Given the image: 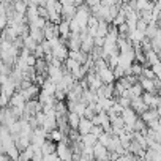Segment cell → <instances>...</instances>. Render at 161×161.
Here are the masks:
<instances>
[{
	"label": "cell",
	"instance_id": "5b68a950",
	"mask_svg": "<svg viewBox=\"0 0 161 161\" xmlns=\"http://www.w3.org/2000/svg\"><path fill=\"white\" fill-rule=\"evenodd\" d=\"M97 74L100 76V79L103 80V84H109V82H114V74H112V69L111 68H103V69H100V71H97Z\"/></svg>",
	"mask_w": 161,
	"mask_h": 161
},
{
	"label": "cell",
	"instance_id": "277c9868",
	"mask_svg": "<svg viewBox=\"0 0 161 161\" xmlns=\"http://www.w3.org/2000/svg\"><path fill=\"white\" fill-rule=\"evenodd\" d=\"M74 14H76V5L68 3V5H63V7H62V13H60V18H62V19L69 21V19L74 18Z\"/></svg>",
	"mask_w": 161,
	"mask_h": 161
},
{
	"label": "cell",
	"instance_id": "9a60e30c",
	"mask_svg": "<svg viewBox=\"0 0 161 161\" xmlns=\"http://www.w3.org/2000/svg\"><path fill=\"white\" fill-rule=\"evenodd\" d=\"M153 97H155V95H153V93H150V92H142V95H141L142 101H144L148 108H150V106H152V103H153Z\"/></svg>",
	"mask_w": 161,
	"mask_h": 161
},
{
	"label": "cell",
	"instance_id": "3957f363",
	"mask_svg": "<svg viewBox=\"0 0 161 161\" xmlns=\"http://www.w3.org/2000/svg\"><path fill=\"white\" fill-rule=\"evenodd\" d=\"M122 119H123V122H125V125H133L134 123V120L139 117L131 108H125L123 111H122Z\"/></svg>",
	"mask_w": 161,
	"mask_h": 161
},
{
	"label": "cell",
	"instance_id": "52a82bcc",
	"mask_svg": "<svg viewBox=\"0 0 161 161\" xmlns=\"http://www.w3.org/2000/svg\"><path fill=\"white\" fill-rule=\"evenodd\" d=\"M41 126L44 128V131H46V133H49V131H52L54 128H57L55 115H44V120H43Z\"/></svg>",
	"mask_w": 161,
	"mask_h": 161
},
{
	"label": "cell",
	"instance_id": "ffe728a7",
	"mask_svg": "<svg viewBox=\"0 0 161 161\" xmlns=\"http://www.w3.org/2000/svg\"><path fill=\"white\" fill-rule=\"evenodd\" d=\"M36 13H38L40 18L47 19V8H46V7H43V5H36Z\"/></svg>",
	"mask_w": 161,
	"mask_h": 161
},
{
	"label": "cell",
	"instance_id": "d4e9b609",
	"mask_svg": "<svg viewBox=\"0 0 161 161\" xmlns=\"http://www.w3.org/2000/svg\"><path fill=\"white\" fill-rule=\"evenodd\" d=\"M32 54H33L36 58H38V57H43V55H44V51H43L41 44H36V46H35V49L32 51Z\"/></svg>",
	"mask_w": 161,
	"mask_h": 161
},
{
	"label": "cell",
	"instance_id": "cb8c5ba5",
	"mask_svg": "<svg viewBox=\"0 0 161 161\" xmlns=\"http://www.w3.org/2000/svg\"><path fill=\"white\" fill-rule=\"evenodd\" d=\"M90 133L93 134V136H100L101 133H103V126L101 125H92V128H90Z\"/></svg>",
	"mask_w": 161,
	"mask_h": 161
},
{
	"label": "cell",
	"instance_id": "7c38bea8",
	"mask_svg": "<svg viewBox=\"0 0 161 161\" xmlns=\"http://www.w3.org/2000/svg\"><path fill=\"white\" fill-rule=\"evenodd\" d=\"M128 90H130V93H131V98H136V97H141V95H142V92H144L139 82H136V84H133V86H130V87H128Z\"/></svg>",
	"mask_w": 161,
	"mask_h": 161
},
{
	"label": "cell",
	"instance_id": "484cf974",
	"mask_svg": "<svg viewBox=\"0 0 161 161\" xmlns=\"http://www.w3.org/2000/svg\"><path fill=\"white\" fill-rule=\"evenodd\" d=\"M93 44L95 46H103L104 44V36H93Z\"/></svg>",
	"mask_w": 161,
	"mask_h": 161
},
{
	"label": "cell",
	"instance_id": "30bf717a",
	"mask_svg": "<svg viewBox=\"0 0 161 161\" xmlns=\"http://www.w3.org/2000/svg\"><path fill=\"white\" fill-rule=\"evenodd\" d=\"M57 29H58V35L63 36V38H66V35L69 33V22L65 21V19H62V21L57 24Z\"/></svg>",
	"mask_w": 161,
	"mask_h": 161
},
{
	"label": "cell",
	"instance_id": "7a4b0ae2",
	"mask_svg": "<svg viewBox=\"0 0 161 161\" xmlns=\"http://www.w3.org/2000/svg\"><path fill=\"white\" fill-rule=\"evenodd\" d=\"M92 120H89V119H86V117H80V120H79V123H77V133L82 136V134H87V133H90V128H92Z\"/></svg>",
	"mask_w": 161,
	"mask_h": 161
},
{
	"label": "cell",
	"instance_id": "4316f807",
	"mask_svg": "<svg viewBox=\"0 0 161 161\" xmlns=\"http://www.w3.org/2000/svg\"><path fill=\"white\" fill-rule=\"evenodd\" d=\"M84 3L89 5V7H93V5H98V3H100V0H86Z\"/></svg>",
	"mask_w": 161,
	"mask_h": 161
},
{
	"label": "cell",
	"instance_id": "f546056e",
	"mask_svg": "<svg viewBox=\"0 0 161 161\" xmlns=\"http://www.w3.org/2000/svg\"><path fill=\"white\" fill-rule=\"evenodd\" d=\"M122 2H130V0H122Z\"/></svg>",
	"mask_w": 161,
	"mask_h": 161
},
{
	"label": "cell",
	"instance_id": "2e32d148",
	"mask_svg": "<svg viewBox=\"0 0 161 161\" xmlns=\"http://www.w3.org/2000/svg\"><path fill=\"white\" fill-rule=\"evenodd\" d=\"M111 136H112V134H109V133H104V131H103V133L98 136V142H100V144H103V145L106 147V145L111 142Z\"/></svg>",
	"mask_w": 161,
	"mask_h": 161
},
{
	"label": "cell",
	"instance_id": "8992f818",
	"mask_svg": "<svg viewBox=\"0 0 161 161\" xmlns=\"http://www.w3.org/2000/svg\"><path fill=\"white\" fill-rule=\"evenodd\" d=\"M52 55L57 57V58H60V60L63 62V60L68 57V47H66L65 44H60V43H58L57 46L52 47Z\"/></svg>",
	"mask_w": 161,
	"mask_h": 161
},
{
	"label": "cell",
	"instance_id": "ba28073f",
	"mask_svg": "<svg viewBox=\"0 0 161 161\" xmlns=\"http://www.w3.org/2000/svg\"><path fill=\"white\" fill-rule=\"evenodd\" d=\"M29 35L36 41V44H40L41 41H44V33H43V29H38V27H35V25H30V32H29Z\"/></svg>",
	"mask_w": 161,
	"mask_h": 161
},
{
	"label": "cell",
	"instance_id": "8fae6325",
	"mask_svg": "<svg viewBox=\"0 0 161 161\" xmlns=\"http://www.w3.org/2000/svg\"><path fill=\"white\" fill-rule=\"evenodd\" d=\"M80 139V142H82L84 145H90V147H93V144L98 141V137L97 136H93L92 133H87V134H82L79 137Z\"/></svg>",
	"mask_w": 161,
	"mask_h": 161
},
{
	"label": "cell",
	"instance_id": "e0dca14e",
	"mask_svg": "<svg viewBox=\"0 0 161 161\" xmlns=\"http://www.w3.org/2000/svg\"><path fill=\"white\" fill-rule=\"evenodd\" d=\"M142 68H144V66H142L141 63H137V62H133V63L130 65L131 73H133V74H136V76H139V74L142 73Z\"/></svg>",
	"mask_w": 161,
	"mask_h": 161
},
{
	"label": "cell",
	"instance_id": "44dd1931",
	"mask_svg": "<svg viewBox=\"0 0 161 161\" xmlns=\"http://www.w3.org/2000/svg\"><path fill=\"white\" fill-rule=\"evenodd\" d=\"M147 21H144L142 18H139L137 21H136V30H141V32H144L145 29H147Z\"/></svg>",
	"mask_w": 161,
	"mask_h": 161
},
{
	"label": "cell",
	"instance_id": "5bb4252c",
	"mask_svg": "<svg viewBox=\"0 0 161 161\" xmlns=\"http://www.w3.org/2000/svg\"><path fill=\"white\" fill-rule=\"evenodd\" d=\"M13 7H14V11H16V13H22V14H25L27 5H25L24 0H18V2L13 3Z\"/></svg>",
	"mask_w": 161,
	"mask_h": 161
},
{
	"label": "cell",
	"instance_id": "7402d4cb",
	"mask_svg": "<svg viewBox=\"0 0 161 161\" xmlns=\"http://www.w3.org/2000/svg\"><path fill=\"white\" fill-rule=\"evenodd\" d=\"M150 68H152V71L155 73V76H156V77H159V76H161V65H159V62L152 63V65H150Z\"/></svg>",
	"mask_w": 161,
	"mask_h": 161
},
{
	"label": "cell",
	"instance_id": "9c48e42d",
	"mask_svg": "<svg viewBox=\"0 0 161 161\" xmlns=\"http://www.w3.org/2000/svg\"><path fill=\"white\" fill-rule=\"evenodd\" d=\"M24 104H25V101H24V98H22V95H21L19 92H14V93L10 97V104H8V106H19V108H24Z\"/></svg>",
	"mask_w": 161,
	"mask_h": 161
},
{
	"label": "cell",
	"instance_id": "d6986e66",
	"mask_svg": "<svg viewBox=\"0 0 161 161\" xmlns=\"http://www.w3.org/2000/svg\"><path fill=\"white\" fill-rule=\"evenodd\" d=\"M147 126L155 130V131H161V125H159V119H155V120H150L147 122Z\"/></svg>",
	"mask_w": 161,
	"mask_h": 161
},
{
	"label": "cell",
	"instance_id": "f1b7e54d",
	"mask_svg": "<svg viewBox=\"0 0 161 161\" xmlns=\"http://www.w3.org/2000/svg\"><path fill=\"white\" fill-rule=\"evenodd\" d=\"M86 2V0H74V5L77 7V5H80V3H84Z\"/></svg>",
	"mask_w": 161,
	"mask_h": 161
},
{
	"label": "cell",
	"instance_id": "83f0119b",
	"mask_svg": "<svg viewBox=\"0 0 161 161\" xmlns=\"http://www.w3.org/2000/svg\"><path fill=\"white\" fill-rule=\"evenodd\" d=\"M24 2H25L27 7H30V5H36V0H24Z\"/></svg>",
	"mask_w": 161,
	"mask_h": 161
},
{
	"label": "cell",
	"instance_id": "603a6c76",
	"mask_svg": "<svg viewBox=\"0 0 161 161\" xmlns=\"http://www.w3.org/2000/svg\"><path fill=\"white\" fill-rule=\"evenodd\" d=\"M95 115V111L90 108V106H86V109H84V114H82V117H86V119H89V120H92V117Z\"/></svg>",
	"mask_w": 161,
	"mask_h": 161
},
{
	"label": "cell",
	"instance_id": "ac0fdd59",
	"mask_svg": "<svg viewBox=\"0 0 161 161\" xmlns=\"http://www.w3.org/2000/svg\"><path fill=\"white\" fill-rule=\"evenodd\" d=\"M111 125H112V126H117V128H123V126H125V122H123L122 115H117L115 119L111 120Z\"/></svg>",
	"mask_w": 161,
	"mask_h": 161
},
{
	"label": "cell",
	"instance_id": "6da1fadb",
	"mask_svg": "<svg viewBox=\"0 0 161 161\" xmlns=\"http://www.w3.org/2000/svg\"><path fill=\"white\" fill-rule=\"evenodd\" d=\"M92 152H93V159H108V148L98 141L93 144Z\"/></svg>",
	"mask_w": 161,
	"mask_h": 161
},
{
	"label": "cell",
	"instance_id": "4fadbf2b",
	"mask_svg": "<svg viewBox=\"0 0 161 161\" xmlns=\"http://www.w3.org/2000/svg\"><path fill=\"white\" fill-rule=\"evenodd\" d=\"M35 46H36V41H35L30 35L24 36V47H27V49L30 51V54H32V51L35 49Z\"/></svg>",
	"mask_w": 161,
	"mask_h": 161
}]
</instances>
